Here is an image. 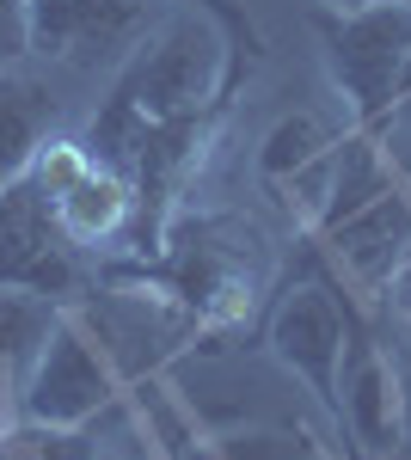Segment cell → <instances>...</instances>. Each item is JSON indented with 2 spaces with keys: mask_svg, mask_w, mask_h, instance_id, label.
<instances>
[{
  "mask_svg": "<svg viewBox=\"0 0 411 460\" xmlns=\"http://www.w3.org/2000/svg\"><path fill=\"white\" fill-rule=\"evenodd\" d=\"M0 436H6V418H0Z\"/></svg>",
  "mask_w": 411,
  "mask_h": 460,
  "instance_id": "20",
  "label": "cell"
},
{
  "mask_svg": "<svg viewBox=\"0 0 411 460\" xmlns=\"http://www.w3.org/2000/svg\"><path fill=\"white\" fill-rule=\"evenodd\" d=\"M308 221L356 288H387L411 270V190L369 136L332 147Z\"/></svg>",
  "mask_w": 411,
  "mask_h": 460,
  "instance_id": "2",
  "label": "cell"
},
{
  "mask_svg": "<svg viewBox=\"0 0 411 460\" xmlns=\"http://www.w3.org/2000/svg\"><path fill=\"white\" fill-rule=\"evenodd\" d=\"M117 393H123V375H117V362L104 350V338L80 314L62 307L56 332H49V344H43V356L31 368V381L19 393V418L86 429L99 411L117 405Z\"/></svg>",
  "mask_w": 411,
  "mask_h": 460,
  "instance_id": "6",
  "label": "cell"
},
{
  "mask_svg": "<svg viewBox=\"0 0 411 460\" xmlns=\"http://www.w3.org/2000/svg\"><path fill=\"white\" fill-rule=\"evenodd\" d=\"M0 460H99V442H93V429H74V424L6 418Z\"/></svg>",
  "mask_w": 411,
  "mask_h": 460,
  "instance_id": "15",
  "label": "cell"
},
{
  "mask_svg": "<svg viewBox=\"0 0 411 460\" xmlns=\"http://www.w3.org/2000/svg\"><path fill=\"white\" fill-rule=\"evenodd\" d=\"M160 295L197 325H240L271 295V240L246 215H197L166 240Z\"/></svg>",
  "mask_w": 411,
  "mask_h": 460,
  "instance_id": "3",
  "label": "cell"
},
{
  "mask_svg": "<svg viewBox=\"0 0 411 460\" xmlns=\"http://www.w3.org/2000/svg\"><path fill=\"white\" fill-rule=\"evenodd\" d=\"M215 460H338L308 424H246L215 429Z\"/></svg>",
  "mask_w": 411,
  "mask_h": 460,
  "instance_id": "14",
  "label": "cell"
},
{
  "mask_svg": "<svg viewBox=\"0 0 411 460\" xmlns=\"http://www.w3.org/2000/svg\"><path fill=\"white\" fill-rule=\"evenodd\" d=\"M19 190L37 203V215L49 221V234H56L62 246H93L99 252V246H111V240H123L130 221H136V184L117 172L111 160H99L86 142L49 136Z\"/></svg>",
  "mask_w": 411,
  "mask_h": 460,
  "instance_id": "4",
  "label": "cell"
},
{
  "mask_svg": "<svg viewBox=\"0 0 411 460\" xmlns=\"http://www.w3.org/2000/svg\"><path fill=\"white\" fill-rule=\"evenodd\" d=\"M393 460H411V442H406V448H399V455H393Z\"/></svg>",
  "mask_w": 411,
  "mask_h": 460,
  "instance_id": "18",
  "label": "cell"
},
{
  "mask_svg": "<svg viewBox=\"0 0 411 460\" xmlns=\"http://www.w3.org/2000/svg\"><path fill=\"white\" fill-rule=\"evenodd\" d=\"M56 314H62L56 295L0 283V418H19V393L56 332Z\"/></svg>",
  "mask_w": 411,
  "mask_h": 460,
  "instance_id": "12",
  "label": "cell"
},
{
  "mask_svg": "<svg viewBox=\"0 0 411 460\" xmlns=\"http://www.w3.org/2000/svg\"><path fill=\"white\" fill-rule=\"evenodd\" d=\"M56 136V99L49 86L31 74L6 68L0 74V190L25 184L31 160L43 154V142Z\"/></svg>",
  "mask_w": 411,
  "mask_h": 460,
  "instance_id": "13",
  "label": "cell"
},
{
  "mask_svg": "<svg viewBox=\"0 0 411 460\" xmlns=\"http://www.w3.org/2000/svg\"><path fill=\"white\" fill-rule=\"evenodd\" d=\"M31 56V0H0V74Z\"/></svg>",
  "mask_w": 411,
  "mask_h": 460,
  "instance_id": "16",
  "label": "cell"
},
{
  "mask_svg": "<svg viewBox=\"0 0 411 460\" xmlns=\"http://www.w3.org/2000/svg\"><path fill=\"white\" fill-rule=\"evenodd\" d=\"M154 0H31V56L93 68L104 56L136 49Z\"/></svg>",
  "mask_w": 411,
  "mask_h": 460,
  "instance_id": "9",
  "label": "cell"
},
{
  "mask_svg": "<svg viewBox=\"0 0 411 460\" xmlns=\"http://www.w3.org/2000/svg\"><path fill=\"white\" fill-rule=\"evenodd\" d=\"M326 68L362 129H380L411 93V0L326 13Z\"/></svg>",
  "mask_w": 411,
  "mask_h": 460,
  "instance_id": "5",
  "label": "cell"
},
{
  "mask_svg": "<svg viewBox=\"0 0 411 460\" xmlns=\"http://www.w3.org/2000/svg\"><path fill=\"white\" fill-rule=\"evenodd\" d=\"M326 13H362V6H387V0H319Z\"/></svg>",
  "mask_w": 411,
  "mask_h": 460,
  "instance_id": "17",
  "label": "cell"
},
{
  "mask_svg": "<svg viewBox=\"0 0 411 460\" xmlns=\"http://www.w3.org/2000/svg\"><path fill=\"white\" fill-rule=\"evenodd\" d=\"M99 460H123V455H104V448H99Z\"/></svg>",
  "mask_w": 411,
  "mask_h": 460,
  "instance_id": "19",
  "label": "cell"
},
{
  "mask_svg": "<svg viewBox=\"0 0 411 460\" xmlns=\"http://www.w3.org/2000/svg\"><path fill=\"white\" fill-rule=\"evenodd\" d=\"M350 332H356V314L332 283H289L271 307V332L264 344L271 356L301 381V387L338 411V381H344V356H350Z\"/></svg>",
  "mask_w": 411,
  "mask_h": 460,
  "instance_id": "7",
  "label": "cell"
},
{
  "mask_svg": "<svg viewBox=\"0 0 411 460\" xmlns=\"http://www.w3.org/2000/svg\"><path fill=\"white\" fill-rule=\"evenodd\" d=\"M228 74H221V43L209 25L178 19L154 43H136L130 68L117 74L99 123H93V154L117 172H136V203L154 190L166 197L172 184L197 166V142L209 129V111L221 105Z\"/></svg>",
  "mask_w": 411,
  "mask_h": 460,
  "instance_id": "1",
  "label": "cell"
},
{
  "mask_svg": "<svg viewBox=\"0 0 411 460\" xmlns=\"http://www.w3.org/2000/svg\"><path fill=\"white\" fill-rule=\"evenodd\" d=\"M332 129L313 117V111H289V117H276L271 136L258 142V178L276 184V190H289V203H295V190H301V215L313 209V197H319V178L332 166Z\"/></svg>",
  "mask_w": 411,
  "mask_h": 460,
  "instance_id": "11",
  "label": "cell"
},
{
  "mask_svg": "<svg viewBox=\"0 0 411 460\" xmlns=\"http://www.w3.org/2000/svg\"><path fill=\"white\" fill-rule=\"evenodd\" d=\"M0 283L37 288V295H68L74 288L62 240L49 234V221L37 215V203L19 184L0 190Z\"/></svg>",
  "mask_w": 411,
  "mask_h": 460,
  "instance_id": "10",
  "label": "cell"
},
{
  "mask_svg": "<svg viewBox=\"0 0 411 460\" xmlns=\"http://www.w3.org/2000/svg\"><path fill=\"white\" fill-rule=\"evenodd\" d=\"M332 418H338L356 460H393L411 442V405H406L399 356H393V344H380L362 319L350 332V356H344L338 411Z\"/></svg>",
  "mask_w": 411,
  "mask_h": 460,
  "instance_id": "8",
  "label": "cell"
}]
</instances>
